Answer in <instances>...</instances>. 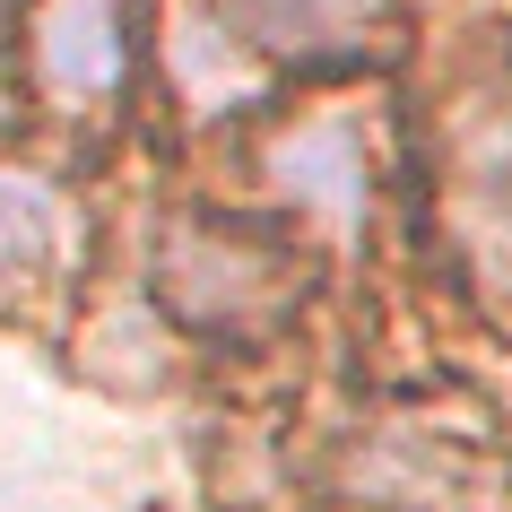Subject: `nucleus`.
<instances>
[{
    "mask_svg": "<svg viewBox=\"0 0 512 512\" xmlns=\"http://www.w3.org/2000/svg\"><path fill=\"white\" fill-rule=\"evenodd\" d=\"M434 209L469 296L512 304V61L460 70L434 113Z\"/></svg>",
    "mask_w": 512,
    "mask_h": 512,
    "instance_id": "1",
    "label": "nucleus"
},
{
    "mask_svg": "<svg viewBox=\"0 0 512 512\" xmlns=\"http://www.w3.org/2000/svg\"><path fill=\"white\" fill-rule=\"evenodd\" d=\"M313 287L296 243L261 235V226H226V217H183L157 243V296L183 313L191 330H270L296 313V296Z\"/></svg>",
    "mask_w": 512,
    "mask_h": 512,
    "instance_id": "2",
    "label": "nucleus"
},
{
    "mask_svg": "<svg viewBox=\"0 0 512 512\" xmlns=\"http://www.w3.org/2000/svg\"><path fill=\"white\" fill-rule=\"evenodd\" d=\"M27 70L61 113L105 105L131 70V18L122 0H27Z\"/></svg>",
    "mask_w": 512,
    "mask_h": 512,
    "instance_id": "3",
    "label": "nucleus"
},
{
    "mask_svg": "<svg viewBox=\"0 0 512 512\" xmlns=\"http://www.w3.org/2000/svg\"><path fill=\"white\" fill-rule=\"evenodd\" d=\"M261 165H270V183L287 191L296 209H313L322 226H356V217L374 209V139H365L356 113H296V122L261 148Z\"/></svg>",
    "mask_w": 512,
    "mask_h": 512,
    "instance_id": "4",
    "label": "nucleus"
},
{
    "mask_svg": "<svg viewBox=\"0 0 512 512\" xmlns=\"http://www.w3.org/2000/svg\"><path fill=\"white\" fill-rule=\"evenodd\" d=\"M261 53H296V61H330V53H365L391 18V0H226Z\"/></svg>",
    "mask_w": 512,
    "mask_h": 512,
    "instance_id": "5",
    "label": "nucleus"
},
{
    "mask_svg": "<svg viewBox=\"0 0 512 512\" xmlns=\"http://www.w3.org/2000/svg\"><path fill=\"white\" fill-rule=\"evenodd\" d=\"M61 252V200L27 174H0V296H18L53 270Z\"/></svg>",
    "mask_w": 512,
    "mask_h": 512,
    "instance_id": "6",
    "label": "nucleus"
},
{
    "mask_svg": "<svg viewBox=\"0 0 512 512\" xmlns=\"http://www.w3.org/2000/svg\"><path fill=\"white\" fill-rule=\"evenodd\" d=\"M0 113H9V96H0Z\"/></svg>",
    "mask_w": 512,
    "mask_h": 512,
    "instance_id": "7",
    "label": "nucleus"
}]
</instances>
